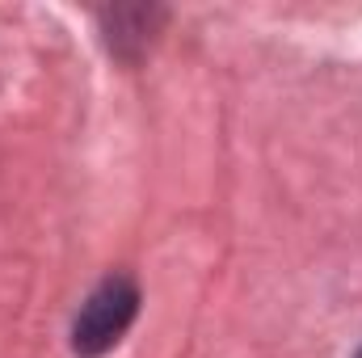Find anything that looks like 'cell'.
<instances>
[{"label": "cell", "instance_id": "6da1fadb", "mask_svg": "<svg viewBox=\"0 0 362 358\" xmlns=\"http://www.w3.org/2000/svg\"><path fill=\"white\" fill-rule=\"evenodd\" d=\"M139 312V287L127 274H110L93 287V295L81 304L76 325H72V350L81 358H101L122 342Z\"/></svg>", "mask_w": 362, "mask_h": 358}, {"label": "cell", "instance_id": "7a4b0ae2", "mask_svg": "<svg viewBox=\"0 0 362 358\" xmlns=\"http://www.w3.org/2000/svg\"><path fill=\"white\" fill-rule=\"evenodd\" d=\"M358 358H362V350H358Z\"/></svg>", "mask_w": 362, "mask_h": 358}]
</instances>
